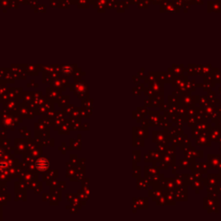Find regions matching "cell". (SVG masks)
I'll return each mask as SVG.
<instances>
[{
  "label": "cell",
  "instance_id": "6da1fadb",
  "mask_svg": "<svg viewBox=\"0 0 221 221\" xmlns=\"http://www.w3.org/2000/svg\"><path fill=\"white\" fill-rule=\"evenodd\" d=\"M49 162L46 158H43V157L39 158L36 162V168L39 171H45L49 168Z\"/></svg>",
  "mask_w": 221,
  "mask_h": 221
},
{
  "label": "cell",
  "instance_id": "7a4b0ae2",
  "mask_svg": "<svg viewBox=\"0 0 221 221\" xmlns=\"http://www.w3.org/2000/svg\"><path fill=\"white\" fill-rule=\"evenodd\" d=\"M62 71L65 74H70L73 72V67L71 66H64L62 67Z\"/></svg>",
  "mask_w": 221,
  "mask_h": 221
}]
</instances>
